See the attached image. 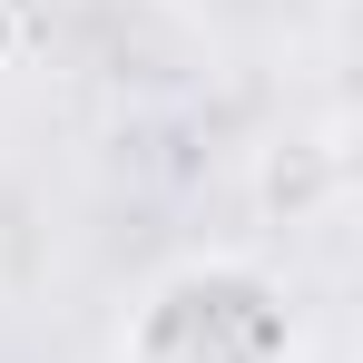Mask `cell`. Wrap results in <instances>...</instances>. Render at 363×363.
I'll list each match as a JSON object with an SVG mask.
<instances>
[{
	"mask_svg": "<svg viewBox=\"0 0 363 363\" xmlns=\"http://www.w3.org/2000/svg\"><path fill=\"white\" fill-rule=\"evenodd\" d=\"M118 363H295L285 285L245 255H196L138 295Z\"/></svg>",
	"mask_w": 363,
	"mask_h": 363,
	"instance_id": "obj_1",
	"label": "cell"
}]
</instances>
